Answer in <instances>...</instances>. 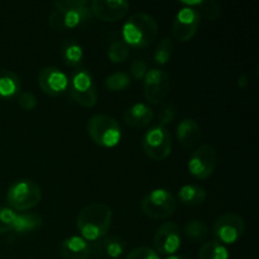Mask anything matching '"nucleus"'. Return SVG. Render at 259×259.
<instances>
[{"instance_id":"nucleus-21","label":"nucleus","mask_w":259,"mask_h":259,"mask_svg":"<svg viewBox=\"0 0 259 259\" xmlns=\"http://www.w3.org/2000/svg\"><path fill=\"white\" fill-rule=\"evenodd\" d=\"M206 197V190L197 185H185L179 191V200L185 206H200Z\"/></svg>"},{"instance_id":"nucleus-9","label":"nucleus","mask_w":259,"mask_h":259,"mask_svg":"<svg viewBox=\"0 0 259 259\" xmlns=\"http://www.w3.org/2000/svg\"><path fill=\"white\" fill-rule=\"evenodd\" d=\"M201 23V13L195 8L185 7L176 14L172 24V34L180 43L191 40Z\"/></svg>"},{"instance_id":"nucleus-11","label":"nucleus","mask_w":259,"mask_h":259,"mask_svg":"<svg viewBox=\"0 0 259 259\" xmlns=\"http://www.w3.org/2000/svg\"><path fill=\"white\" fill-rule=\"evenodd\" d=\"M171 88L169 75L161 68H152L144 77V98L151 104H159L167 98Z\"/></svg>"},{"instance_id":"nucleus-12","label":"nucleus","mask_w":259,"mask_h":259,"mask_svg":"<svg viewBox=\"0 0 259 259\" xmlns=\"http://www.w3.org/2000/svg\"><path fill=\"white\" fill-rule=\"evenodd\" d=\"M153 245L157 253L175 254L181 247V232L179 225L174 222L163 223L154 234Z\"/></svg>"},{"instance_id":"nucleus-20","label":"nucleus","mask_w":259,"mask_h":259,"mask_svg":"<svg viewBox=\"0 0 259 259\" xmlns=\"http://www.w3.org/2000/svg\"><path fill=\"white\" fill-rule=\"evenodd\" d=\"M22 82L17 73L0 68V100H9L20 94Z\"/></svg>"},{"instance_id":"nucleus-13","label":"nucleus","mask_w":259,"mask_h":259,"mask_svg":"<svg viewBox=\"0 0 259 259\" xmlns=\"http://www.w3.org/2000/svg\"><path fill=\"white\" fill-rule=\"evenodd\" d=\"M93 19L90 8L75 10H53L48 18V24L56 30H66L89 23Z\"/></svg>"},{"instance_id":"nucleus-33","label":"nucleus","mask_w":259,"mask_h":259,"mask_svg":"<svg viewBox=\"0 0 259 259\" xmlns=\"http://www.w3.org/2000/svg\"><path fill=\"white\" fill-rule=\"evenodd\" d=\"M147 72H148V66L144 60L137 58L131 63V73L136 80H144Z\"/></svg>"},{"instance_id":"nucleus-35","label":"nucleus","mask_w":259,"mask_h":259,"mask_svg":"<svg viewBox=\"0 0 259 259\" xmlns=\"http://www.w3.org/2000/svg\"><path fill=\"white\" fill-rule=\"evenodd\" d=\"M176 116V108L172 104H166L163 108L159 110L158 114V121L159 125L164 126L166 124H169Z\"/></svg>"},{"instance_id":"nucleus-36","label":"nucleus","mask_w":259,"mask_h":259,"mask_svg":"<svg viewBox=\"0 0 259 259\" xmlns=\"http://www.w3.org/2000/svg\"><path fill=\"white\" fill-rule=\"evenodd\" d=\"M248 80H249V78H248L247 75H240L239 78H238V86H239V88H242V89L247 88L248 83H249V82H248Z\"/></svg>"},{"instance_id":"nucleus-29","label":"nucleus","mask_w":259,"mask_h":259,"mask_svg":"<svg viewBox=\"0 0 259 259\" xmlns=\"http://www.w3.org/2000/svg\"><path fill=\"white\" fill-rule=\"evenodd\" d=\"M15 218H17V214L14 210L9 207H0V235L13 232Z\"/></svg>"},{"instance_id":"nucleus-25","label":"nucleus","mask_w":259,"mask_h":259,"mask_svg":"<svg viewBox=\"0 0 259 259\" xmlns=\"http://www.w3.org/2000/svg\"><path fill=\"white\" fill-rule=\"evenodd\" d=\"M185 235L192 242H204L209 237V227L202 220H190L185 225Z\"/></svg>"},{"instance_id":"nucleus-19","label":"nucleus","mask_w":259,"mask_h":259,"mask_svg":"<svg viewBox=\"0 0 259 259\" xmlns=\"http://www.w3.org/2000/svg\"><path fill=\"white\" fill-rule=\"evenodd\" d=\"M123 118L124 121L132 128L143 129L152 123L154 114L148 105L143 103H137L126 109Z\"/></svg>"},{"instance_id":"nucleus-2","label":"nucleus","mask_w":259,"mask_h":259,"mask_svg":"<svg viewBox=\"0 0 259 259\" xmlns=\"http://www.w3.org/2000/svg\"><path fill=\"white\" fill-rule=\"evenodd\" d=\"M158 35V23L147 13H136L123 27V42L134 48H144L152 45Z\"/></svg>"},{"instance_id":"nucleus-7","label":"nucleus","mask_w":259,"mask_h":259,"mask_svg":"<svg viewBox=\"0 0 259 259\" xmlns=\"http://www.w3.org/2000/svg\"><path fill=\"white\" fill-rule=\"evenodd\" d=\"M142 148L153 161H163L172 152L171 134L164 126H153L142 138Z\"/></svg>"},{"instance_id":"nucleus-3","label":"nucleus","mask_w":259,"mask_h":259,"mask_svg":"<svg viewBox=\"0 0 259 259\" xmlns=\"http://www.w3.org/2000/svg\"><path fill=\"white\" fill-rule=\"evenodd\" d=\"M88 133L93 142L103 148H113L121 139V129L118 121L109 115L96 114L88 121Z\"/></svg>"},{"instance_id":"nucleus-23","label":"nucleus","mask_w":259,"mask_h":259,"mask_svg":"<svg viewBox=\"0 0 259 259\" xmlns=\"http://www.w3.org/2000/svg\"><path fill=\"white\" fill-rule=\"evenodd\" d=\"M42 224L43 219L39 214H33V212H25V214L19 215L17 214L13 232L18 233V234H24V233L39 229Z\"/></svg>"},{"instance_id":"nucleus-6","label":"nucleus","mask_w":259,"mask_h":259,"mask_svg":"<svg viewBox=\"0 0 259 259\" xmlns=\"http://www.w3.org/2000/svg\"><path fill=\"white\" fill-rule=\"evenodd\" d=\"M71 98L83 108H93L98 103V91L91 73L85 68H78L68 80Z\"/></svg>"},{"instance_id":"nucleus-10","label":"nucleus","mask_w":259,"mask_h":259,"mask_svg":"<svg viewBox=\"0 0 259 259\" xmlns=\"http://www.w3.org/2000/svg\"><path fill=\"white\" fill-rule=\"evenodd\" d=\"M217 159V151L211 146H199L190 157L189 172L197 180L209 179L215 171Z\"/></svg>"},{"instance_id":"nucleus-5","label":"nucleus","mask_w":259,"mask_h":259,"mask_svg":"<svg viewBox=\"0 0 259 259\" xmlns=\"http://www.w3.org/2000/svg\"><path fill=\"white\" fill-rule=\"evenodd\" d=\"M177 202L171 191L166 189H156L147 194L141 202V209L146 217L151 219H167L176 211Z\"/></svg>"},{"instance_id":"nucleus-4","label":"nucleus","mask_w":259,"mask_h":259,"mask_svg":"<svg viewBox=\"0 0 259 259\" xmlns=\"http://www.w3.org/2000/svg\"><path fill=\"white\" fill-rule=\"evenodd\" d=\"M42 199V190L33 180H19L9 187L7 200L14 211H27L37 206Z\"/></svg>"},{"instance_id":"nucleus-22","label":"nucleus","mask_w":259,"mask_h":259,"mask_svg":"<svg viewBox=\"0 0 259 259\" xmlns=\"http://www.w3.org/2000/svg\"><path fill=\"white\" fill-rule=\"evenodd\" d=\"M61 53L65 63L70 67H78L82 63L83 51L77 42L72 39H65L61 46Z\"/></svg>"},{"instance_id":"nucleus-8","label":"nucleus","mask_w":259,"mask_h":259,"mask_svg":"<svg viewBox=\"0 0 259 259\" xmlns=\"http://www.w3.org/2000/svg\"><path fill=\"white\" fill-rule=\"evenodd\" d=\"M245 232V223L239 214L225 212L214 223V237L222 244H234Z\"/></svg>"},{"instance_id":"nucleus-17","label":"nucleus","mask_w":259,"mask_h":259,"mask_svg":"<svg viewBox=\"0 0 259 259\" xmlns=\"http://www.w3.org/2000/svg\"><path fill=\"white\" fill-rule=\"evenodd\" d=\"M60 253L63 259H89L91 257L90 243L81 237H68L62 240Z\"/></svg>"},{"instance_id":"nucleus-30","label":"nucleus","mask_w":259,"mask_h":259,"mask_svg":"<svg viewBox=\"0 0 259 259\" xmlns=\"http://www.w3.org/2000/svg\"><path fill=\"white\" fill-rule=\"evenodd\" d=\"M201 12L204 17L209 20H217L222 15V4L215 0L204 2L201 5Z\"/></svg>"},{"instance_id":"nucleus-34","label":"nucleus","mask_w":259,"mask_h":259,"mask_svg":"<svg viewBox=\"0 0 259 259\" xmlns=\"http://www.w3.org/2000/svg\"><path fill=\"white\" fill-rule=\"evenodd\" d=\"M17 98L19 106L24 110H33V109L37 108L38 100L34 94L25 91V93H20Z\"/></svg>"},{"instance_id":"nucleus-28","label":"nucleus","mask_w":259,"mask_h":259,"mask_svg":"<svg viewBox=\"0 0 259 259\" xmlns=\"http://www.w3.org/2000/svg\"><path fill=\"white\" fill-rule=\"evenodd\" d=\"M105 86L110 91H123L131 86V77L125 72H114L105 78Z\"/></svg>"},{"instance_id":"nucleus-14","label":"nucleus","mask_w":259,"mask_h":259,"mask_svg":"<svg viewBox=\"0 0 259 259\" xmlns=\"http://www.w3.org/2000/svg\"><path fill=\"white\" fill-rule=\"evenodd\" d=\"M129 3L124 0H94L90 3L93 17L95 15L101 22L115 23L123 19L128 13Z\"/></svg>"},{"instance_id":"nucleus-18","label":"nucleus","mask_w":259,"mask_h":259,"mask_svg":"<svg viewBox=\"0 0 259 259\" xmlns=\"http://www.w3.org/2000/svg\"><path fill=\"white\" fill-rule=\"evenodd\" d=\"M176 136L180 144L184 148L190 149L199 143L201 138V126L195 119L185 118L179 123L176 128Z\"/></svg>"},{"instance_id":"nucleus-24","label":"nucleus","mask_w":259,"mask_h":259,"mask_svg":"<svg viewBox=\"0 0 259 259\" xmlns=\"http://www.w3.org/2000/svg\"><path fill=\"white\" fill-rule=\"evenodd\" d=\"M199 259H229V252L224 244L211 240L200 248Z\"/></svg>"},{"instance_id":"nucleus-37","label":"nucleus","mask_w":259,"mask_h":259,"mask_svg":"<svg viewBox=\"0 0 259 259\" xmlns=\"http://www.w3.org/2000/svg\"><path fill=\"white\" fill-rule=\"evenodd\" d=\"M167 259H191L189 257H186V255H177V254H172V255H168V258Z\"/></svg>"},{"instance_id":"nucleus-31","label":"nucleus","mask_w":259,"mask_h":259,"mask_svg":"<svg viewBox=\"0 0 259 259\" xmlns=\"http://www.w3.org/2000/svg\"><path fill=\"white\" fill-rule=\"evenodd\" d=\"M90 3L88 0H62V2L52 3L55 10H75L88 8Z\"/></svg>"},{"instance_id":"nucleus-16","label":"nucleus","mask_w":259,"mask_h":259,"mask_svg":"<svg viewBox=\"0 0 259 259\" xmlns=\"http://www.w3.org/2000/svg\"><path fill=\"white\" fill-rule=\"evenodd\" d=\"M91 247V255L115 259L121 257L125 252V242L120 237H108L96 240Z\"/></svg>"},{"instance_id":"nucleus-32","label":"nucleus","mask_w":259,"mask_h":259,"mask_svg":"<svg viewBox=\"0 0 259 259\" xmlns=\"http://www.w3.org/2000/svg\"><path fill=\"white\" fill-rule=\"evenodd\" d=\"M125 259H161L158 253L148 247H139L132 250Z\"/></svg>"},{"instance_id":"nucleus-26","label":"nucleus","mask_w":259,"mask_h":259,"mask_svg":"<svg viewBox=\"0 0 259 259\" xmlns=\"http://www.w3.org/2000/svg\"><path fill=\"white\" fill-rule=\"evenodd\" d=\"M174 42L169 38H163L154 51V62L157 65H167L174 55Z\"/></svg>"},{"instance_id":"nucleus-1","label":"nucleus","mask_w":259,"mask_h":259,"mask_svg":"<svg viewBox=\"0 0 259 259\" xmlns=\"http://www.w3.org/2000/svg\"><path fill=\"white\" fill-rule=\"evenodd\" d=\"M113 222V211L103 202H94L83 207L77 215V229L88 242H96L108 234Z\"/></svg>"},{"instance_id":"nucleus-27","label":"nucleus","mask_w":259,"mask_h":259,"mask_svg":"<svg viewBox=\"0 0 259 259\" xmlns=\"http://www.w3.org/2000/svg\"><path fill=\"white\" fill-rule=\"evenodd\" d=\"M129 47L123 42V40H114L110 43L108 48V57L113 63H123L128 60Z\"/></svg>"},{"instance_id":"nucleus-15","label":"nucleus","mask_w":259,"mask_h":259,"mask_svg":"<svg viewBox=\"0 0 259 259\" xmlns=\"http://www.w3.org/2000/svg\"><path fill=\"white\" fill-rule=\"evenodd\" d=\"M40 90L50 96H60L68 89V78L57 67H45L38 73Z\"/></svg>"}]
</instances>
